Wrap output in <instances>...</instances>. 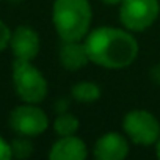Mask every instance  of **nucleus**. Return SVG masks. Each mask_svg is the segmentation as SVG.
Wrapping results in <instances>:
<instances>
[{
    "mask_svg": "<svg viewBox=\"0 0 160 160\" xmlns=\"http://www.w3.org/2000/svg\"><path fill=\"white\" fill-rule=\"evenodd\" d=\"M83 44L90 61L110 69L126 68L138 55L137 39L130 33L113 27H99L93 30L87 35Z\"/></svg>",
    "mask_w": 160,
    "mask_h": 160,
    "instance_id": "f257e3e1",
    "label": "nucleus"
},
{
    "mask_svg": "<svg viewBox=\"0 0 160 160\" xmlns=\"http://www.w3.org/2000/svg\"><path fill=\"white\" fill-rule=\"evenodd\" d=\"M91 7L88 0H55L53 25L63 41H80L88 35Z\"/></svg>",
    "mask_w": 160,
    "mask_h": 160,
    "instance_id": "f03ea898",
    "label": "nucleus"
},
{
    "mask_svg": "<svg viewBox=\"0 0 160 160\" xmlns=\"http://www.w3.org/2000/svg\"><path fill=\"white\" fill-rule=\"evenodd\" d=\"M13 82L16 93L28 104L41 102L47 94V82L42 74L27 60H18L13 64Z\"/></svg>",
    "mask_w": 160,
    "mask_h": 160,
    "instance_id": "7ed1b4c3",
    "label": "nucleus"
},
{
    "mask_svg": "<svg viewBox=\"0 0 160 160\" xmlns=\"http://www.w3.org/2000/svg\"><path fill=\"white\" fill-rule=\"evenodd\" d=\"M160 13L157 0H122L119 8V19L124 27L133 32L149 28Z\"/></svg>",
    "mask_w": 160,
    "mask_h": 160,
    "instance_id": "20e7f679",
    "label": "nucleus"
},
{
    "mask_svg": "<svg viewBox=\"0 0 160 160\" xmlns=\"http://www.w3.org/2000/svg\"><path fill=\"white\" fill-rule=\"evenodd\" d=\"M124 132L127 137L143 146H149L160 138V124L154 115L146 110H132L124 116Z\"/></svg>",
    "mask_w": 160,
    "mask_h": 160,
    "instance_id": "39448f33",
    "label": "nucleus"
},
{
    "mask_svg": "<svg viewBox=\"0 0 160 160\" xmlns=\"http://www.w3.org/2000/svg\"><path fill=\"white\" fill-rule=\"evenodd\" d=\"M10 124L18 133L24 137H35L47 129L49 119L41 108L33 105H21L11 112Z\"/></svg>",
    "mask_w": 160,
    "mask_h": 160,
    "instance_id": "423d86ee",
    "label": "nucleus"
},
{
    "mask_svg": "<svg viewBox=\"0 0 160 160\" xmlns=\"http://www.w3.org/2000/svg\"><path fill=\"white\" fill-rule=\"evenodd\" d=\"M11 50L18 60H33L39 52V38L30 27H18L11 33Z\"/></svg>",
    "mask_w": 160,
    "mask_h": 160,
    "instance_id": "0eeeda50",
    "label": "nucleus"
},
{
    "mask_svg": "<svg viewBox=\"0 0 160 160\" xmlns=\"http://www.w3.org/2000/svg\"><path fill=\"white\" fill-rule=\"evenodd\" d=\"M127 154V140L116 132H108L102 135L94 144V157L99 160H121Z\"/></svg>",
    "mask_w": 160,
    "mask_h": 160,
    "instance_id": "6e6552de",
    "label": "nucleus"
},
{
    "mask_svg": "<svg viewBox=\"0 0 160 160\" xmlns=\"http://www.w3.org/2000/svg\"><path fill=\"white\" fill-rule=\"evenodd\" d=\"M87 154V146L82 140L74 135H66L52 146L49 157L52 160H83Z\"/></svg>",
    "mask_w": 160,
    "mask_h": 160,
    "instance_id": "1a4fd4ad",
    "label": "nucleus"
},
{
    "mask_svg": "<svg viewBox=\"0 0 160 160\" xmlns=\"http://www.w3.org/2000/svg\"><path fill=\"white\" fill-rule=\"evenodd\" d=\"M60 61L69 71L83 68L90 61L85 44H80L78 41H64L60 47Z\"/></svg>",
    "mask_w": 160,
    "mask_h": 160,
    "instance_id": "9d476101",
    "label": "nucleus"
},
{
    "mask_svg": "<svg viewBox=\"0 0 160 160\" xmlns=\"http://www.w3.org/2000/svg\"><path fill=\"white\" fill-rule=\"evenodd\" d=\"M72 98L78 102H94L101 98V90L93 82H78L72 87Z\"/></svg>",
    "mask_w": 160,
    "mask_h": 160,
    "instance_id": "9b49d317",
    "label": "nucleus"
},
{
    "mask_svg": "<svg viewBox=\"0 0 160 160\" xmlns=\"http://www.w3.org/2000/svg\"><path fill=\"white\" fill-rule=\"evenodd\" d=\"M53 129L55 132L60 135V137H66V135H74L78 129V121L75 116L69 115V113H64V115H60L55 122H53Z\"/></svg>",
    "mask_w": 160,
    "mask_h": 160,
    "instance_id": "f8f14e48",
    "label": "nucleus"
},
{
    "mask_svg": "<svg viewBox=\"0 0 160 160\" xmlns=\"http://www.w3.org/2000/svg\"><path fill=\"white\" fill-rule=\"evenodd\" d=\"M11 151H13V155L18 157V158H25L28 157L32 152H33V146L32 143L27 140V138H16L11 144Z\"/></svg>",
    "mask_w": 160,
    "mask_h": 160,
    "instance_id": "ddd939ff",
    "label": "nucleus"
},
{
    "mask_svg": "<svg viewBox=\"0 0 160 160\" xmlns=\"http://www.w3.org/2000/svg\"><path fill=\"white\" fill-rule=\"evenodd\" d=\"M10 41H11V32L2 21H0V52L10 44Z\"/></svg>",
    "mask_w": 160,
    "mask_h": 160,
    "instance_id": "4468645a",
    "label": "nucleus"
},
{
    "mask_svg": "<svg viewBox=\"0 0 160 160\" xmlns=\"http://www.w3.org/2000/svg\"><path fill=\"white\" fill-rule=\"evenodd\" d=\"M13 157L11 144H8L2 137H0V160H10Z\"/></svg>",
    "mask_w": 160,
    "mask_h": 160,
    "instance_id": "2eb2a0df",
    "label": "nucleus"
},
{
    "mask_svg": "<svg viewBox=\"0 0 160 160\" xmlns=\"http://www.w3.org/2000/svg\"><path fill=\"white\" fill-rule=\"evenodd\" d=\"M102 2H105V3H110V5H115V3H121L122 0H102Z\"/></svg>",
    "mask_w": 160,
    "mask_h": 160,
    "instance_id": "dca6fc26",
    "label": "nucleus"
},
{
    "mask_svg": "<svg viewBox=\"0 0 160 160\" xmlns=\"http://www.w3.org/2000/svg\"><path fill=\"white\" fill-rule=\"evenodd\" d=\"M155 149H157V157L160 158V138H158V141H157V148H155Z\"/></svg>",
    "mask_w": 160,
    "mask_h": 160,
    "instance_id": "f3484780",
    "label": "nucleus"
}]
</instances>
